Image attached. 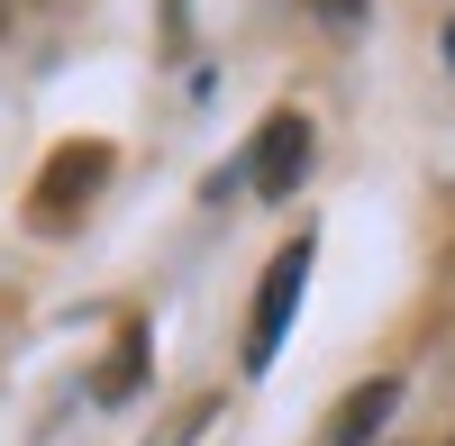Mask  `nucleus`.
I'll return each mask as SVG.
<instances>
[{
	"label": "nucleus",
	"instance_id": "1",
	"mask_svg": "<svg viewBox=\"0 0 455 446\" xmlns=\"http://www.w3.org/2000/svg\"><path fill=\"white\" fill-rule=\"evenodd\" d=\"M310 255H319V237H291L274 265H264V283H255V310H246V374H264V364L283 355V338H291V310H300V283H310Z\"/></svg>",
	"mask_w": 455,
	"mask_h": 446
},
{
	"label": "nucleus",
	"instance_id": "2",
	"mask_svg": "<svg viewBox=\"0 0 455 446\" xmlns=\"http://www.w3.org/2000/svg\"><path fill=\"white\" fill-rule=\"evenodd\" d=\"M246 182L264 201H291L300 182H310V119L300 109H274V119L255 128V146H246Z\"/></svg>",
	"mask_w": 455,
	"mask_h": 446
},
{
	"label": "nucleus",
	"instance_id": "3",
	"mask_svg": "<svg viewBox=\"0 0 455 446\" xmlns=\"http://www.w3.org/2000/svg\"><path fill=\"white\" fill-rule=\"evenodd\" d=\"M392 410H401V383H392V374H373V383H355L347 401H337V419H328L319 446H373V437L392 428Z\"/></svg>",
	"mask_w": 455,
	"mask_h": 446
},
{
	"label": "nucleus",
	"instance_id": "4",
	"mask_svg": "<svg viewBox=\"0 0 455 446\" xmlns=\"http://www.w3.org/2000/svg\"><path fill=\"white\" fill-rule=\"evenodd\" d=\"M100 173H109V146H64V155L46 164V201H36V219H64Z\"/></svg>",
	"mask_w": 455,
	"mask_h": 446
},
{
	"label": "nucleus",
	"instance_id": "5",
	"mask_svg": "<svg viewBox=\"0 0 455 446\" xmlns=\"http://www.w3.org/2000/svg\"><path fill=\"white\" fill-rule=\"evenodd\" d=\"M310 10H319L328 28H355V19H364V0H310Z\"/></svg>",
	"mask_w": 455,
	"mask_h": 446
},
{
	"label": "nucleus",
	"instance_id": "6",
	"mask_svg": "<svg viewBox=\"0 0 455 446\" xmlns=\"http://www.w3.org/2000/svg\"><path fill=\"white\" fill-rule=\"evenodd\" d=\"M446 73H455V19H446Z\"/></svg>",
	"mask_w": 455,
	"mask_h": 446
}]
</instances>
